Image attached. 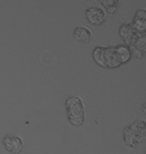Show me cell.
I'll use <instances>...</instances> for the list:
<instances>
[{
    "instance_id": "cell-7",
    "label": "cell",
    "mask_w": 146,
    "mask_h": 154,
    "mask_svg": "<svg viewBox=\"0 0 146 154\" xmlns=\"http://www.w3.org/2000/svg\"><path fill=\"white\" fill-rule=\"evenodd\" d=\"M73 36L77 41L82 43H89L92 39L93 32L87 26H79L74 29Z\"/></svg>"
},
{
    "instance_id": "cell-12",
    "label": "cell",
    "mask_w": 146,
    "mask_h": 154,
    "mask_svg": "<svg viewBox=\"0 0 146 154\" xmlns=\"http://www.w3.org/2000/svg\"><path fill=\"white\" fill-rule=\"evenodd\" d=\"M100 3L104 6L108 13H114L117 11L118 7H119L120 1L119 0H100Z\"/></svg>"
},
{
    "instance_id": "cell-13",
    "label": "cell",
    "mask_w": 146,
    "mask_h": 154,
    "mask_svg": "<svg viewBox=\"0 0 146 154\" xmlns=\"http://www.w3.org/2000/svg\"><path fill=\"white\" fill-rule=\"evenodd\" d=\"M133 28L139 34H143L146 30V19H142V18H133V22L131 23Z\"/></svg>"
},
{
    "instance_id": "cell-4",
    "label": "cell",
    "mask_w": 146,
    "mask_h": 154,
    "mask_svg": "<svg viewBox=\"0 0 146 154\" xmlns=\"http://www.w3.org/2000/svg\"><path fill=\"white\" fill-rule=\"evenodd\" d=\"M85 16L88 22L92 25H101L106 20V13L104 9H102L97 6H91L85 10Z\"/></svg>"
},
{
    "instance_id": "cell-2",
    "label": "cell",
    "mask_w": 146,
    "mask_h": 154,
    "mask_svg": "<svg viewBox=\"0 0 146 154\" xmlns=\"http://www.w3.org/2000/svg\"><path fill=\"white\" fill-rule=\"evenodd\" d=\"M3 147L11 154H19L24 148L22 138L15 134H7L2 138Z\"/></svg>"
},
{
    "instance_id": "cell-9",
    "label": "cell",
    "mask_w": 146,
    "mask_h": 154,
    "mask_svg": "<svg viewBox=\"0 0 146 154\" xmlns=\"http://www.w3.org/2000/svg\"><path fill=\"white\" fill-rule=\"evenodd\" d=\"M123 140L129 147H133V148L137 146L140 142H142L134 134V132L129 128V126H126L123 129Z\"/></svg>"
},
{
    "instance_id": "cell-11",
    "label": "cell",
    "mask_w": 146,
    "mask_h": 154,
    "mask_svg": "<svg viewBox=\"0 0 146 154\" xmlns=\"http://www.w3.org/2000/svg\"><path fill=\"white\" fill-rule=\"evenodd\" d=\"M116 52H117V55L118 57H119V60L121 64L123 63H126L128 62L130 60V58H131V52H130L128 46L126 45H118L116 46Z\"/></svg>"
},
{
    "instance_id": "cell-14",
    "label": "cell",
    "mask_w": 146,
    "mask_h": 154,
    "mask_svg": "<svg viewBox=\"0 0 146 154\" xmlns=\"http://www.w3.org/2000/svg\"><path fill=\"white\" fill-rule=\"evenodd\" d=\"M136 18H142V19H146V10L144 8H140L136 11L135 16Z\"/></svg>"
},
{
    "instance_id": "cell-8",
    "label": "cell",
    "mask_w": 146,
    "mask_h": 154,
    "mask_svg": "<svg viewBox=\"0 0 146 154\" xmlns=\"http://www.w3.org/2000/svg\"><path fill=\"white\" fill-rule=\"evenodd\" d=\"M129 128L134 132V134L141 141H144L146 138V122L144 120H136L129 125Z\"/></svg>"
},
{
    "instance_id": "cell-15",
    "label": "cell",
    "mask_w": 146,
    "mask_h": 154,
    "mask_svg": "<svg viewBox=\"0 0 146 154\" xmlns=\"http://www.w3.org/2000/svg\"><path fill=\"white\" fill-rule=\"evenodd\" d=\"M142 110H143V112L146 113V110H145V103L142 104Z\"/></svg>"
},
{
    "instance_id": "cell-10",
    "label": "cell",
    "mask_w": 146,
    "mask_h": 154,
    "mask_svg": "<svg viewBox=\"0 0 146 154\" xmlns=\"http://www.w3.org/2000/svg\"><path fill=\"white\" fill-rule=\"evenodd\" d=\"M92 56L96 64H98V65L101 67H105V68H106V64H105V47L96 46V47L93 49Z\"/></svg>"
},
{
    "instance_id": "cell-6",
    "label": "cell",
    "mask_w": 146,
    "mask_h": 154,
    "mask_svg": "<svg viewBox=\"0 0 146 154\" xmlns=\"http://www.w3.org/2000/svg\"><path fill=\"white\" fill-rule=\"evenodd\" d=\"M118 32H119L120 37L124 40L126 46H128L129 43L131 42L133 39H134V37L136 35L138 34V33L134 30V28H133L131 23L121 24L120 27H119V30H118Z\"/></svg>"
},
{
    "instance_id": "cell-3",
    "label": "cell",
    "mask_w": 146,
    "mask_h": 154,
    "mask_svg": "<svg viewBox=\"0 0 146 154\" xmlns=\"http://www.w3.org/2000/svg\"><path fill=\"white\" fill-rule=\"evenodd\" d=\"M128 48L131 55L134 56L135 58H142L145 55L146 52V35L145 33L143 34H138L135 36L134 39L129 43Z\"/></svg>"
},
{
    "instance_id": "cell-5",
    "label": "cell",
    "mask_w": 146,
    "mask_h": 154,
    "mask_svg": "<svg viewBox=\"0 0 146 154\" xmlns=\"http://www.w3.org/2000/svg\"><path fill=\"white\" fill-rule=\"evenodd\" d=\"M105 64H106V68H117L121 65L116 48L113 46L105 47Z\"/></svg>"
},
{
    "instance_id": "cell-1",
    "label": "cell",
    "mask_w": 146,
    "mask_h": 154,
    "mask_svg": "<svg viewBox=\"0 0 146 154\" xmlns=\"http://www.w3.org/2000/svg\"><path fill=\"white\" fill-rule=\"evenodd\" d=\"M68 121L73 126H81L85 120V107L78 96H69L65 101Z\"/></svg>"
}]
</instances>
